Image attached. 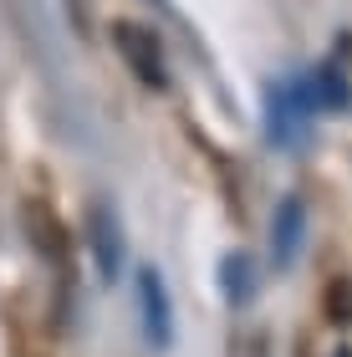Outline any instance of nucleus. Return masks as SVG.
I'll use <instances>...</instances> for the list:
<instances>
[{"label": "nucleus", "mask_w": 352, "mask_h": 357, "mask_svg": "<svg viewBox=\"0 0 352 357\" xmlns=\"http://www.w3.org/2000/svg\"><path fill=\"white\" fill-rule=\"evenodd\" d=\"M113 41H118V52L123 61L138 72V82L143 87H153V92H164L169 87V67H164V46H158V36L148 26H113Z\"/></svg>", "instance_id": "nucleus-1"}, {"label": "nucleus", "mask_w": 352, "mask_h": 357, "mask_svg": "<svg viewBox=\"0 0 352 357\" xmlns=\"http://www.w3.org/2000/svg\"><path fill=\"white\" fill-rule=\"evenodd\" d=\"M138 317H143V337H148V347L164 352L174 342V301H169V291L164 281H158V271L153 266H138Z\"/></svg>", "instance_id": "nucleus-2"}, {"label": "nucleus", "mask_w": 352, "mask_h": 357, "mask_svg": "<svg viewBox=\"0 0 352 357\" xmlns=\"http://www.w3.org/2000/svg\"><path fill=\"white\" fill-rule=\"evenodd\" d=\"M87 235H92V255H98V275L107 286L123 275V225L113 204H92L87 209Z\"/></svg>", "instance_id": "nucleus-3"}, {"label": "nucleus", "mask_w": 352, "mask_h": 357, "mask_svg": "<svg viewBox=\"0 0 352 357\" xmlns=\"http://www.w3.org/2000/svg\"><path fill=\"white\" fill-rule=\"evenodd\" d=\"M26 230H31V245H36L46 261H52L56 271H61V281H72V245H67V230H61V220L52 215L46 204H36V199H26Z\"/></svg>", "instance_id": "nucleus-4"}, {"label": "nucleus", "mask_w": 352, "mask_h": 357, "mask_svg": "<svg viewBox=\"0 0 352 357\" xmlns=\"http://www.w3.org/2000/svg\"><path fill=\"white\" fill-rule=\"evenodd\" d=\"M301 225H307L301 199H296V194L281 199L276 204V225H270V255H276V266H291V255L301 250Z\"/></svg>", "instance_id": "nucleus-5"}, {"label": "nucleus", "mask_w": 352, "mask_h": 357, "mask_svg": "<svg viewBox=\"0 0 352 357\" xmlns=\"http://www.w3.org/2000/svg\"><path fill=\"white\" fill-rule=\"evenodd\" d=\"M220 271H225V275H220V281H225V296L240 306L250 296V261H245V255H225V266H220Z\"/></svg>", "instance_id": "nucleus-6"}, {"label": "nucleus", "mask_w": 352, "mask_h": 357, "mask_svg": "<svg viewBox=\"0 0 352 357\" xmlns=\"http://www.w3.org/2000/svg\"><path fill=\"white\" fill-rule=\"evenodd\" d=\"M337 357H352V352H337Z\"/></svg>", "instance_id": "nucleus-7"}]
</instances>
